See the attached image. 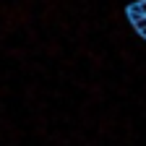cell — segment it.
Here are the masks:
<instances>
[{"label":"cell","instance_id":"obj_2","mask_svg":"<svg viewBox=\"0 0 146 146\" xmlns=\"http://www.w3.org/2000/svg\"><path fill=\"white\" fill-rule=\"evenodd\" d=\"M141 36H146V31H141Z\"/></svg>","mask_w":146,"mask_h":146},{"label":"cell","instance_id":"obj_1","mask_svg":"<svg viewBox=\"0 0 146 146\" xmlns=\"http://www.w3.org/2000/svg\"><path fill=\"white\" fill-rule=\"evenodd\" d=\"M128 16H143V18H146V0H138V3H133L131 8H128Z\"/></svg>","mask_w":146,"mask_h":146}]
</instances>
